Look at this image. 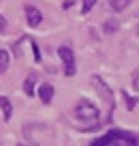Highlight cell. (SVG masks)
<instances>
[{
    "label": "cell",
    "mask_w": 139,
    "mask_h": 146,
    "mask_svg": "<svg viewBox=\"0 0 139 146\" xmlns=\"http://www.w3.org/2000/svg\"><path fill=\"white\" fill-rule=\"evenodd\" d=\"M90 146H139V135L124 129H109L105 135L90 142Z\"/></svg>",
    "instance_id": "obj_1"
},
{
    "label": "cell",
    "mask_w": 139,
    "mask_h": 146,
    "mask_svg": "<svg viewBox=\"0 0 139 146\" xmlns=\"http://www.w3.org/2000/svg\"><path fill=\"white\" fill-rule=\"evenodd\" d=\"M73 114H75V118L77 120H81V123H96L99 120V116H101V112H99V108H96L94 103H90L88 99H79L75 103V110H73Z\"/></svg>",
    "instance_id": "obj_2"
},
{
    "label": "cell",
    "mask_w": 139,
    "mask_h": 146,
    "mask_svg": "<svg viewBox=\"0 0 139 146\" xmlns=\"http://www.w3.org/2000/svg\"><path fill=\"white\" fill-rule=\"evenodd\" d=\"M92 86L96 88V95L101 97V99L105 101V103L109 105V108H116V99H113V90L111 88H109V84L105 82L103 78H101V75H92Z\"/></svg>",
    "instance_id": "obj_3"
},
{
    "label": "cell",
    "mask_w": 139,
    "mask_h": 146,
    "mask_svg": "<svg viewBox=\"0 0 139 146\" xmlns=\"http://www.w3.org/2000/svg\"><path fill=\"white\" fill-rule=\"evenodd\" d=\"M58 56H60V60L64 62V75H75V71H77V64H75V54H73V50L71 47H60L58 50Z\"/></svg>",
    "instance_id": "obj_4"
},
{
    "label": "cell",
    "mask_w": 139,
    "mask_h": 146,
    "mask_svg": "<svg viewBox=\"0 0 139 146\" xmlns=\"http://www.w3.org/2000/svg\"><path fill=\"white\" fill-rule=\"evenodd\" d=\"M26 22H28V26H32V28H36V26H41V22H43V13H41L36 7H28L26 5Z\"/></svg>",
    "instance_id": "obj_5"
},
{
    "label": "cell",
    "mask_w": 139,
    "mask_h": 146,
    "mask_svg": "<svg viewBox=\"0 0 139 146\" xmlns=\"http://www.w3.org/2000/svg\"><path fill=\"white\" fill-rule=\"evenodd\" d=\"M39 99L43 101L45 105H49L51 103V99H54V86L51 84H41V88H39Z\"/></svg>",
    "instance_id": "obj_6"
},
{
    "label": "cell",
    "mask_w": 139,
    "mask_h": 146,
    "mask_svg": "<svg viewBox=\"0 0 139 146\" xmlns=\"http://www.w3.org/2000/svg\"><path fill=\"white\" fill-rule=\"evenodd\" d=\"M0 112H2V118L9 123V120H11V114H13V105H11V101L7 99L5 95H0Z\"/></svg>",
    "instance_id": "obj_7"
},
{
    "label": "cell",
    "mask_w": 139,
    "mask_h": 146,
    "mask_svg": "<svg viewBox=\"0 0 139 146\" xmlns=\"http://www.w3.org/2000/svg\"><path fill=\"white\" fill-rule=\"evenodd\" d=\"M34 84H36V75H28V78L24 80V92H26L28 97L34 95Z\"/></svg>",
    "instance_id": "obj_8"
},
{
    "label": "cell",
    "mask_w": 139,
    "mask_h": 146,
    "mask_svg": "<svg viewBox=\"0 0 139 146\" xmlns=\"http://www.w3.org/2000/svg\"><path fill=\"white\" fill-rule=\"evenodd\" d=\"M107 5L111 7V11H116V13H120V11H124L126 7L130 5V0H107Z\"/></svg>",
    "instance_id": "obj_9"
},
{
    "label": "cell",
    "mask_w": 139,
    "mask_h": 146,
    "mask_svg": "<svg viewBox=\"0 0 139 146\" xmlns=\"http://www.w3.org/2000/svg\"><path fill=\"white\" fill-rule=\"evenodd\" d=\"M9 62H11V56H9V52L0 50V73H5L7 69H9Z\"/></svg>",
    "instance_id": "obj_10"
},
{
    "label": "cell",
    "mask_w": 139,
    "mask_h": 146,
    "mask_svg": "<svg viewBox=\"0 0 139 146\" xmlns=\"http://www.w3.org/2000/svg\"><path fill=\"white\" fill-rule=\"evenodd\" d=\"M122 99H124L126 110H133L135 105H137V97H135V95H128L126 90H122Z\"/></svg>",
    "instance_id": "obj_11"
},
{
    "label": "cell",
    "mask_w": 139,
    "mask_h": 146,
    "mask_svg": "<svg viewBox=\"0 0 139 146\" xmlns=\"http://www.w3.org/2000/svg\"><path fill=\"white\" fill-rule=\"evenodd\" d=\"M118 28H120V24H118V19H107V22L103 24V30L107 32V35H111V32H116Z\"/></svg>",
    "instance_id": "obj_12"
},
{
    "label": "cell",
    "mask_w": 139,
    "mask_h": 146,
    "mask_svg": "<svg viewBox=\"0 0 139 146\" xmlns=\"http://www.w3.org/2000/svg\"><path fill=\"white\" fill-rule=\"evenodd\" d=\"M94 7H96V0H84V5H81V15H88Z\"/></svg>",
    "instance_id": "obj_13"
},
{
    "label": "cell",
    "mask_w": 139,
    "mask_h": 146,
    "mask_svg": "<svg viewBox=\"0 0 139 146\" xmlns=\"http://www.w3.org/2000/svg\"><path fill=\"white\" fill-rule=\"evenodd\" d=\"M30 47H32V54H34V62H41V52H39V45L34 41H30Z\"/></svg>",
    "instance_id": "obj_14"
},
{
    "label": "cell",
    "mask_w": 139,
    "mask_h": 146,
    "mask_svg": "<svg viewBox=\"0 0 139 146\" xmlns=\"http://www.w3.org/2000/svg\"><path fill=\"white\" fill-rule=\"evenodd\" d=\"M5 30H7V19L2 17V15H0V35H2Z\"/></svg>",
    "instance_id": "obj_15"
},
{
    "label": "cell",
    "mask_w": 139,
    "mask_h": 146,
    "mask_svg": "<svg viewBox=\"0 0 139 146\" xmlns=\"http://www.w3.org/2000/svg\"><path fill=\"white\" fill-rule=\"evenodd\" d=\"M19 146H26V144H19Z\"/></svg>",
    "instance_id": "obj_16"
},
{
    "label": "cell",
    "mask_w": 139,
    "mask_h": 146,
    "mask_svg": "<svg viewBox=\"0 0 139 146\" xmlns=\"http://www.w3.org/2000/svg\"><path fill=\"white\" fill-rule=\"evenodd\" d=\"M137 32H139V26H137Z\"/></svg>",
    "instance_id": "obj_17"
}]
</instances>
